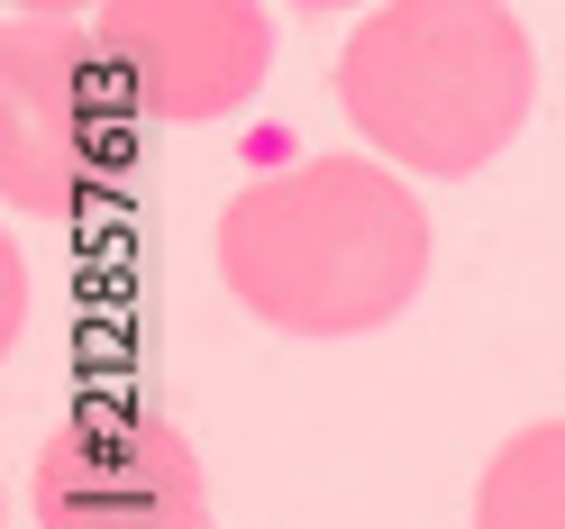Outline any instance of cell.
Returning <instances> with one entry per match:
<instances>
[{"label":"cell","instance_id":"7","mask_svg":"<svg viewBox=\"0 0 565 529\" xmlns=\"http://www.w3.org/2000/svg\"><path fill=\"white\" fill-rule=\"evenodd\" d=\"M10 10H38V19H74V10H100V0H10Z\"/></svg>","mask_w":565,"mask_h":529},{"label":"cell","instance_id":"5","mask_svg":"<svg viewBox=\"0 0 565 529\" xmlns=\"http://www.w3.org/2000/svg\"><path fill=\"white\" fill-rule=\"evenodd\" d=\"M28 511L38 529H210V484L173 420H110L38 447Z\"/></svg>","mask_w":565,"mask_h":529},{"label":"cell","instance_id":"6","mask_svg":"<svg viewBox=\"0 0 565 529\" xmlns=\"http://www.w3.org/2000/svg\"><path fill=\"white\" fill-rule=\"evenodd\" d=\"M475 529H565V420H529L492 447L475 484Z\"/></svg>","mask_w":565,"mask_h":529},{"label":"cell","instance_id":"4","mask_svg":"<svg viewBox=\"0 0 565 529\" xmlns=\"http://www.w3.org/2000/svg\"><path fill=\"white\" fill-rule=\"evenodd\" d=\"M92 46L110 64L128 119H147V128L237 119L274 74L265 0H100Z\"/></svg>","mask_w":565,"mask_h":529},{"label":"cell","instance_id":"8","mask_svg":"<svg viewBox=\"0 0 565 529\" xmlns=\"http://www.w3.org/2000/svg\"><path fill=\"white\" fill-rule=\"evenodd\" d=\"M292 10H374V0H292Z\"/></svg>","mask_w":565,"mask_h":529},{"label":"cell","instance_id":"1","mask_svg":"<svg viewBox=\"0 0 565 529\" xmlns=\"http://www.w3.org/2000/svg\"><path fill=\"white\" fill-rule=\"evenodd\" d=\"M419 173L383 156H292L246 173L210 220V265L246 320L338 347L402 320L429 284V201Z\"/></svg>","mask_w":565,"mask_h":529},{"label":"cell","instance_id":"2","mask_svg":"<svg viewBox=\"0 0 565 529\" xmlns=\"http://www.w3.org/2000/svg\"><path fill=\"white\" fill-rule=\"evenodd\" d=\"M338 110L383 165L466 183L539 110V46L511 0H374L338 46Z\"/></svg>","mask_w":565,"mask_h":529},{"label":"cell","instance_id":"3","mask_svg":"<svg viewBox=\"0 0 565 529\" xmlns=\"http://www.w3.org/2000/svg\"><path fill=\"white\" fill-rule=\"evenodd\" d=\"M128 119V100L110 83L92 38H74L64 19L10 10L0 38V201L10 220L64 229L100 192V156Z\"/></svg>","mask_w":565,"mask_h":529}]
</instances>
